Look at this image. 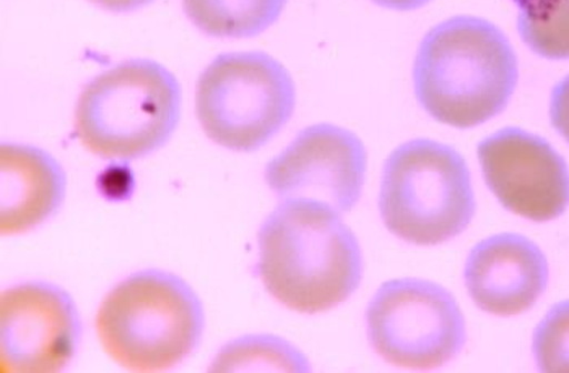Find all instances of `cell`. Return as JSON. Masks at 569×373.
I'll use <instances>...</instances> for the list:
<instances>
[{
	"label": "cell",
	"instance_id": "1",
	"mask_svg": "<svg viewBox=\"0 0 569 373\" xmlns=\"http://www.w3.org/2000/svg\"><path fill=\"white\" fill-rule=\"evenodd\" d=\"M363 273L360 244L340 213L312 202H282L259 232V274L290 311L321 313L346 302Z\"/></svg>",
	"mask_w": 569,
	"mask_h": 373
},
{
	"label": "cell",
	"instance_id": "2",
	"mask_svg": "<svg viewBox=\"0 0 569 373\" xmlns=\"http://www.w3.org/2000/svg\"><path fill=\"white\" fill-rule=\"evenodd\" d=\"M518 58L497 24L479 17H455L421 41L413 87L421 108L456 129L491 121L518 87Z\"/></svg>",
	"mask_w": 569,
	"mask_h": 373
},
{
	"label": "cell",
	"instance_id": "3",
	"mask_svg": "<svg viewBox=\"0 0 569 373\" xmlns=\"http://www.w3.org/2000/svg\"><path fill=\"white\" fill-rule=\"evenodd\" d=\"M104 353L129 372H164L198 346L202 305L178 276L142 271L104 298L94 320Z\"/></svg>",
	"mask_w": 569,
	"mask_h": 373
},
{
	"label": "cell",
	"instance_id": "4",
	"mask_svg": "<svg viewBox=\"0 0 569 373\" xmlns=\"http://www.w3.org/2000/svg\"><path fill=\"white\" fill-rule=\"evenodd\" d=\"M181 112V88L170 70L132 59L94 77L76 109V135L104 160L147 157L173 135Z\"/></svg>",
	"mask_w": 569,
	"mask_h": 373
},
{
	"label": "cell",
	"instance_id": "5",
	"mask_svg": "<svg viewBox=\"0 0 569 373\" xmlns=\"http://www.w3.org/2000/svg\"><path fill=\"white\" fill-rule=\"evenodd\" d=\"M379 208L386 228L402 241L416 245L451 241L476 213L466 160L435 140L403 143L386 161Z\"/></svg>",
	"mask_w": 569,
	"mask_h": 373
},
{
	"label": "cell",
	"instance_id": "6",
	"mask_svg": "<svg viewBox=\"0 0 569 373\" xmlns=\"http://www.w3.org/2000/svg\"><path fill=\"white\" fill-rule=\"evenodd\" d=\"M293 79L263 52L219 56L200 75L196 111L203 132L220 147L254 151L290 121Z\"/></svg>",
	"mask_w": 569,
	"mask_h": 373
},
{
	"label": "cell",
	"instance_id": "7",
	"mask_svg": "<svg viewBox=\"0 0 569 373\" xmlns=\"http://www.w3.org/2000/svg\"><path fill=\"white\" fill-rule=\"evenodd\" d=\"M367 323L376 353L412 371L448 364L466 343V320L455 295L427 280L382 284L368 308Z\"/></svg>",
	"mask_w": 569,
	"mask_h": 373
},
{
	"label": "cell",
	"instance_id": "8",
	"mask_svg": "<svg viewBox=\"0 0 569 373\" xmlns=\"http://www.w3.org/2000/svg\"><path fill=\"white\" fill-rule=\"evenodd\" d=\"M367 164V150L353 132L318 124L267 164L266 181L282 202L319 203L342 214L360 200Z\"/></svg>",
	"mask_w": 569,
	"mask_h": 373
},
{
	"label": "cell",
	"instance_id": "9",
	"mask_svg": "<svg viewBox=\"0 0 569 373\" xmlns=\"http://www.w3.org/2000/svg\"><path fill=\"white\" fill-rule=\"evenodd\" d=\"M79 336L76 305L58 286L24 283L0 295V372H61Z\"/></svg>",
	"mask_w": 569,
	"mask_h": 373
},
{
	"label": "cell",
	"instance_id": "10",
	"mask_svg": "<svg viewBox=\"0 0 569 373\" xmlns=\"http://www.w3.org/2000/svg\"><path fill=\"white\" fill-rule=\"evenodd\" d=\"M487 185L511 213L536 223L561 216L569 205V169L557 150L516 127L479 145Z\"/></svg>",
	"mask_w": 569,
	"mask_h": 373
},
{
	"label": "cell",
	"instance_id": "11",
	"mask_svg": "<svg viewBox=\"0 0 569 373\" xmlns=\"http://www.w3.org/2000/svg\"><path fill=\"white\" fill-rule=\"evenodd\" d=\"M463 276L477 308L512 316L539 301L548 283V263L539 245L525 235L498 234L473 248Z\"/></svg>",
	"mask_w": 569,
	"mask_h": 373
},
{
	"label": "cell",
	"instance_id": "12",
	"mask_svg": "<svg viewBox=\"0 0 569 373\" xmlns=\"http://www.w3.org/2000/svg\"><path fill=\"white\" fill-rule=\"evenodd\" d=\"M66 175L58 161L27 145L0 147V232L22 234L40 226L64 199Z\"/></svg>",
	"mask_w": 569,
	"mask_h": 373
},
{
	"label": "cell",
	"instance_id": "13",
	"mask_svg": "<svg viewBox=\"0 0 569 373\" xmlns=\"http://www.w3.org/2000/svg\"><path fill=\"white\" fill-rule=\"evenodd\" d=\"M186 16L216 38H249L272 27L287 0H182Z\"/></svg>",
	"mask_w": 569,
	"mask_h": 373
},
{
	"label": "cell",
	"instance_id": "14",
	"mask_svg": "<svg viewBox=\"0 0 569 373\" xmlns=\"http://www.w3.org/2000/svg\"><path fill=\"white\" fill-rule=\"evenodd\" d=\"M213 371H308L307 359L293 346L272 336H251L228 344L217 357Z\"/></svg>",
	"mask_w": 569,
	"mask_h": 373
},
{
	"label": "cell",
	"instance_id": "15",
	"mask_svg": "<svg viewBox=\"0 0 569 373\" xmlns=\"http://www.w3.org/2000/svg\"><path fill=\"white\" fill-rule=\"evenodd\" d=\"M518 30L530 51L540 58L569 59V0H557L540 17L519 13Z\"/></svg>",
	"mask_w": 569,
	"mask_h": 373
},
{
	"label": "cell",
	"instance_id": "16",
	"mask_svg": "<svg viewBox=\"0 0 569 373\" xmlns=\"http://www.w3.org/2000/svg\"><path fill=\"white\" fill-rule=\"evenodd\" d=\"M533 355L543 372H569V301L550 309L533 333Z\"/></svg>",
	"mask_w": 569,
	"mask_h": 373
},
{
	"label": "cell",
	"instance_id": "17",
	"mask_svg": "<svg viewBox=\"0 0 569 373\" xmlns=\"http://www.w3.org/2000/svg\"><path fill=\"white\" fill-rule=\"evenodd\" d=\"M550 121L555 130L569 143V75L551 91Z\"/></svg>",
	"mask_w": 569,
	"mask_h": 373
},
{
	"label": "cell",
	"instance_id": "18",
	"mask_svg": "<svg viewBox=\"0 0 569 373\" xmlns=\"http://www.w3.org/2000/svg\"><path fill=\"white\" fill-rule=\"evenodd\" d=\"M91 2L111 10V12H132V10L140 9V7L149 6L153 0H91Z\"/></svg>",
	"mask_w": 569,
	"mask_h": 373
},
{
	"label": "cell",
	"instance_id": "19",
	"mask_svg": "<svg viewBox=\"0 0 569 373\" xmlns=\"http://www.w3.org/2000/svg\"><path fill=\"white\" fill-rule=\"evenodd\" d=\"M519 7V13L526 17H540L553 6L557 0H512Z\"/></svg>",
	"mask_w": 569,
	"mask_h": 373
},
{
	"label": "cell",
	"instance_id": "20",
	"mask_svg": "<svg viewBox=\"0 0 569 373\" xmlns=\"http://www.w3.org/2000/svg\"><path fill=\"white\" fill-rule=\"evenodd\" d=\"M385 9L399 10V12H412V10L421 9L428 6L431 0H372Z\"/></svg>",
	"mask_w": 569,
	"mask_h": 373
}]
</instances>
